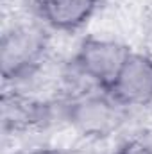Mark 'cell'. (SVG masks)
I'll return each instance as SVG.
<instances>
[{
  "label": "cell",
  "mask_w": 152,
  "mask_h": 154,
  "mask_svg": "<svg viewBox=\"0 0 152 154\" xmlns=\"http://www.w3.org/2000/svg\"><path fill=\"white\" fill-rule=\"evenodd\" d=\"M114 154H152V151L145 143H141L138 140H131V142L122 143Z\"/></svg>",
  "instance_id": "cell-6"
},
{
  "label": "cell",
  "mask_w": 152,
  "mask_h": 154,
  "mask_svg": "<svg viewBox=\"0 0 152 154\" xmlns=\"http://www.w3.org/2000/svg\"><path fill=\"white\" fill-rule=\"evenodd\" d=\"M45 50V36L39 29L18 27L4 34L0 57L2 75L5 81L29 77L39 65Z\"/></svg>",
  "instance_id": "cell-2"
},
{
  "label": "cell",
  "mask_w": 152,
  "mask_h": 154,
  "mask_svg": "<svg viewBox=\"0 0 152 154\" xmlns=\"http://www.w3.org/2000/svg\"><path fill=\"white\" fill-rule=\"evenodd\" d=\"M27 154H61V152H59V151H56V149H36V151L27 152Z\"/></svg>",
  "instance_id": "cell-7"
},
{
  "label": "cell",
  "mask_w": 152,
  "mask_h": 154,
  "mask_svg": "<svg viewBox=\"0 0 152 154\" xmlns=\"http://www.w3.org/2000/svg\"><path fill=\"white\" fill-rule=\"evenodd\" d=\"M122 109L123 106L102 91V95H90L70 104L68 118L82 134L102 138L122 124Z\"/></svg>",
  "instance_id": "cell-4"
},
{
  "label": "cell",
  "mask_w": 152,
  "mask_h": 154,
  "mask_svg": "<svg viewBox=\"0 0 152 154\" xmlns=\"http://www.w3.org/2000/svg\"><path fill=\"white\" fill-rule=\"evenodd\" d=\"M129 48L122 43L100 38H84L74 56V66L81 75L106 90L118 74L122 63L129 56Z\"/></svg>",
  "instance_id": "cell-1"
},
{
  "label": "cell",
  "mask_w": 152,
  "mask_h": 154,
  "mask_svg": "<svg viewBox=\"0 0 152 154\" xmlns=\"http://www.w3.org/2000/svg\"><path fill=\"white\" fill-rule=\"evenodd\" d=\"M106 91L114 102L123 108L147 106L152 102V57L129 52L118 74L109 82Z\"/></svg>",
  "instance_id": "cell-3"
},
{
  "label": "cell",
  "mask_w": 152,
  "mask_h": 154,
  "mask_svg": "<svg viewBox=\"0 0 152 154\" xmlns=\"http://www.w3.org/2000/svg\"><path fill=\"white\" fill-rule=\"evenodd\" d=\"M99 0H34L38 16L56 31H77L97 11Z\"/></svg>",
  "instance_id": "cell-5"
}]
</instances>
